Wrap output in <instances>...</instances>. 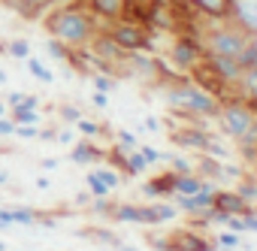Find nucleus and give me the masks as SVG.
<instances>
[{
	"label": "nucleus",
	"mask_w": 257,
	"mask_h": 251,
	"mask_svg": "<svg viewBox=\"0 0 257 251\" xmlns=\"http://www.w3.org/2000/svg\"><path fill=\"white\" fill-rule=\"evenodd\" d=\"M43 28L52 40H61L70 49H85L91 46V40L106 28L103 22H97L82 4H67V7H55L46 19Z\"/></svg>",
	"instance_id": "nucleus-1"
},
{
	"label": "nucleus",
	"mask_w": 257,
	"mask_h": 251,
	"mask_svg": "<svg viewBox=\"0 0 257 251\" xmlns=\"http://www.w3.org/2000/svg\"><path fill=\"white\" fill-rule=\"evenodd\" d=\"M164 103L170 106V112L176 118H182V124H200L206 128V118H218L221 112V103L206 94L203 88H197L188 76L173 82V85H164Z\"/></svg>",
	"instance_id": "nucleus-2"
},
{
	"label": "nucleus",
	"mask_w": 257,
	"mask_h": 251,
	"mask_svg": "<svg viewBox=\"0 0 257 251\" xmlns=\"http://www.w3.org/2000/svg\"><path fill=\"white\" fill-rule=\"evenodd\" d=\"M109 34V40L124 52V55H134V52H155V31L152 28H143V25H134V22H112L103 28Z\"/></svg>",
	"instance_id": "nucleus-3"
},
{
	"label": "nucleus",
	"mask_w": 257,
	"mask_h": 251,
	"mask_svg": "<svg viewBox=\"0 0 257 251\" xmlns=\"http://www.w3.org/2000/svg\"><path fill=\"white\" fill-rule=\"evenodd\" d=\"M218 124H221V131L230 137V140H242L254 124H257V115L251 112V106L245 100H227L221 103V112H218Z\"/></svg>",
	"instance_id": "nucleus-4"
},
{
	"label": "nucleus",
	"mask_w": 257,
	"mask_h": 251,
	"mask_svg": "<svg viewBox=\"0 0 257 251\" xmlns=\"http://www.w3.org/2000/svg\"><path fill=\"white\" fill-rule=\"evenodd\" d=\"M203 58H206V46H203L200 34H176V40L170 46V61L176 70H182V76H188Z\"/></svg>",
	"instance_id": "nucleus-5"
},
{
	"label": "nucleus",
	"mask_w": 257,
	"mask_h": 251,
	"mask_svg": "<svg viewBox=\"0 0 257 251\" xmlns=\"http://www.w3.org/2000/svg\"><path fill=\"white\" fill-rule=\"evenodd\" d=\"M112 221L115 224H134V227H161L152 203H146V206L143 203H118Z\"/></svg>",
	"instance_id": "nucleus-6"
},
{
	"label": "nucleus",
	"mask_w": 257,
	"mask_h": 251,
	"mask_svg": "<svg viewBox=\"0 0 257 251\" xmlns=\"http://www.w3.org/2000/svg\"><path fill=\"white\" fill-rule=\"evenodd\" d=\"M212 134L209 128H200V124H182V128H170V143H176L179 149H191V152H206Z\"/></svg>",
	"instance_id": "nucleus-7"
},
{
	"label": "nucleus",
	"mask_w": 257,
	"mask_h": 251,
	"mask_svg": "<svg viewBox=\"0 0 257 251\" xmlns=\"http://www.w3.org/2000/svg\"><path fill=\"white\" fill-rule=\"evenodd\" d=\"M227 22H233L242 34H257V0H230Z\"/></svg>",
	"instance_id": "nucleus-8"
},
{
	"label": "nucleus",
	"mask_w": 257,
	"mask_h": 251,
	"mask_svg": "<svg viewBox=\"0 0 257 251\" xmlns=\"http://www.w3.org/2000/svg\"><path fill=\"white\" fill-rule=\"evenodd\" d=\"M215 191H218V185L209 182L200 194H191V197H173L170 203H173L179 212H185V215H206V212L215 209Z\"/></svg>",
	"instance_id": "nucleus-9"
},
{
	"label": "nucleus",
	"mask_w": 257,
	"mask_h": 251,
	"mask_svg": "<svg viewBox=\"0 0 257 251\" xmlns=\"http://www.w3.org/2000/svg\"><path fill=\"white\" fill-rule=\"evenodd\" d=\"M173 251H215V242L209 233H197L191 227H179L170 233Z\"/></svg>",
	"instance_id": "nucleus-10"
},
{
	"label": "nucleus",
	"mask_w": 257,
	"mask_h": 251,
	"mask_svg": "<svg viewBox=\"0 0 257 251\" xmlns=\"http://www.w3.org/2000/svg\"><path fill=\"white\" fill-rule=\"evenodd\" d=\"M215 209L224 212V215H236V218H248V215H257V206L245 203L236 191L230 188H218L215 191Z\"/></svg>",
	"instance_id": "nucleus-11"
},
{
	"label": "nucleus",
	"mask_w": 257,
	"mask_h": 251,
	"mask_svg": "<svg viewBox=\"0 0 257 251\" xmlns=\"http://www.w3.org/2000/svg\"><path fill=\"white\" fill-rule=\"evenodd\" d=\"M79 4L103 25H112V22H121L124 19V7L127 0H79Z\"/></svg>",
	"instance_id": "nucleus-12"
},
{
	"label": "nucleus",
	"mask_w": 257,
	"mask_h": 251,
	"mask_svg": "<svg viewBox=\"0 0 257 251\" xmlns=\"http://www.w3.org/2000/svg\"><path fill=\"white\" fill-rule=\"evenodd\" d=\"M70 161L76 167H94V164H103L106 161V149H100L94 140H76L70 146Z\"/></svg>",
	"instance_id": "nucleus-13"
},
{
	"label": "nucleus",
	"mask_w": 257,
	"mask_h": 251,
	"mask_svg": "<svg viewBox=\"0 0 257 251\" xmlns=\"http://www.w3.org/2000/svg\"><path fill=\"white\" fill-rule=\"evenodd\" d=\"M173 182H176V173H170V170H164V173H158V176H152L149 182H143V197L149 200V203H155V200H173Z\"/></svg>",
	"instance_id": "nucleus-14"
},
{
	"label": "nucleus",
	"mask_w": 257,
	"mask_h": 251,
	"mask_svg": "<svg viewBox=\"0 0 257 251\" xmlns=\"http://www.w3.org/2000/svg\"><path fill=\"white\" fill-rule=\"evenodd\" d=\"M206 61L212 64V70L227 82V85H233L236 88V82H239V76H242V67L236 64V58H224V55H206Z\"/></svg>",
	"instance_id": "nucleus-15"
},
{
	"label": "nucleus",
	"mask_w": 257,
	"mask_h": 251,
	"mask_svg": "<svg viewBox=\"0 0 257 251\" xmlns=\"http://www.w3.org/2000/svg\"><path fill=\"white\" fill-rule=\"evenodd\" d=\"M58 4V0H7V4L4 7H10V10H16L22 19H40L49 7H55Z\"/></svg>",
	"instance_id": "nucleus-16"
},
{
	"label": "nucleus",
	"mask_w": 257,
	"mask_h": 251,
	"mask_svg": "<svg viewBox=\"0 0 257 251\" xmlns=\"http://www.w3.org/2000/svg\"><path fill=\"white\" fill-rule=\"evenodd\" d=\"M188 4L209 22H224L227 19V4L230 0H188Z\"/></svg>",
	"instance_id": "nucleus-17"
},
{
	"label": "nucleus",
	"mask_w": 257,
	"mask_h": 251,
	"mask_svg": "<svg viewBox=\"0 0 257 251\" xmlns=\"http://www.w3.org/2000/svg\"><path fill=\"white\" fill-rule=\"evenodd\" d=\"M209 182L206 179H200L197 173H188V176H176V182H173V197H191V194H200L203 188H206Z\"/></svg>",
	"instance_id": "nucleus-18"
},
{
	"label": "nucleus",
	"mask_w": 257,
	"mask_h": 251,
	"mask_svg": "<svg viewBox=\"0 0 257 251\" xmlns=\"http://www.w3.org/2000/svg\"><path fill=\"white\" fill-rule=\"evenodd\" d=\"M149 173V161L134 149V152H127V161H124V170H121V176L124 179H140V176H146Z\"/></svg>",
	"instance_id": "nucleus-19"
},
{
	"label": "nucleus",
	"mask_w": 257,
	"mask_h": 251,
	"mask_svg": "<svg viewBox=\"0 0 257 251\" xmlns=\"http://www.w3.org/2000/svg\"><path fill=\"white\" fill-rule=\"evenodd\" d=\"M212 242H215V251H236V248H242L245 245V236H239V233H233V230H218L215 236H212Z\"/></svg>",
	"instance_id": "nucleus-20"
},
{
	"label": "nucleus",
	"mask_w": 257,
	"mask_h": 251,
	"mask_svg": "<svg viewBox=\"0 0 257 251\" xmlns=\"http://www.w3.org/2000/svg\"><path fill=\"white\" fill-rule=\"evenodd\" d=\"M10 118L16 121V124H43V115H40V109H28V106H16V109H10Z\"/></svg>",
	"instance_id": "nucleus-21"
},
{
	"label": "nucleus",
	"mask_w": 257,
	"mask_h": 251,
	"mask_svg": "<svg viewBox=\"0 0 257 251\" xmlns=\"http://www.w3.org/2000/svg\"><path fill=\"white\" fill-rule=\"evenodd\" d=\"M115 206H118V203H115L112 197H94V200H91V206H88V212H91V215H97V218H109V221H112Z\"/></svg>",
	"instance_id": "nucleus-22"
},
{
	"label": "nucleus",
	"mask_w": 257,
	"mask_h": 251,
	"mask_svg": "<svg viewBox=\"0 0 257 251\" xmlns=\"http://www.w3.org/2000/svg\"><path fill=\"white\" fill-rule=\"evenodd\" d=\"M10 212H13V221H16V227H37V209H31V206H10Z\"/></svg>",
	"instance_id": "nucleus-23"
},
{
	"label": "nucleus",
	"mask_w": 257,
	"mask_h": 251,
	"mask_svg": "<svg viewBox=\"0 0 257 251\" xmlns=\"http://www.w3.org/2000/svg\"><path fill=\"white\" fill-rule=\"evenodd\" d=\"M79 236H91V242H100V245H109V248H115L121 239L112 233V230H106V227H88V230H82Z\"/></svg>",
	"instance_id": "nucleus-24"
},
{
	"label": "nucleus",
	"mask_w": 257,
	"mask_h": 251,
	"mask_svg": "<svg viewBox=\"0 0 257 251\" xmlns=\"http://www.w3.org/2000/svg\"><path fill=\"white\" fill-rule=\"evenodd\" d=\"M25 64H28V73H31L34 79H40V82H46V85H52V82H55V73H52V70H49L40 58H34V55H31Z\"/></svg>",
	"instance_id": "nucleus-25"
},
{
	"label": "nucleus",
	"mask_w": 257,
	"mask_h": 251,
	"mask_svg": "<svg viewBox=\"0 0 257 251\" xmlns=\"http://www.w3.org/2000/svg\"><path fill=\"white\" fill-rule=\"evenodd\" d=\"M245 203H251V206H257V182L254 179H248V176H242L239 182H236V188H233Z\"/></svg>",
	"instance_id": "nucleus-26"
},
{
	"label": "nucleus",
	"mask_w": 257,
	"mask_h": 251,
	"mask_svg": "<svg viewBox=\"0 0 257 251\" xmlns=\"http://www.w3.org/2000/svg\"><path fill=\"white\" fill-rule=\"evenodd\" d=\"M76 134H82L85 140H94V137H103L106 134V128L100 121H91V118H79L76 121Z\"/></svg>",
	"instance_id": "nucleus-27"
},
{
	"label": "nucleus",
	"mask_w": 257,
	"mask_h": 251,
	"mask_svg": "<svg viewBox=\"0 0 257 251\" xmlns=\"http://www.w3.org/2000/svg\"><path fill=\"white\" fill-rule=\"evenodd\" d=\"M46 52H49L55 61H61V64H70V58H73V49H70V46H64L61 40H52V37L46 40Z\"/></svg>",
	"instance_id": "nucleus-28"
},
{
	"label": "nucleus",
	"mask_w": 257,
	"mask_h": 251,
	"mask_svg": "<svg viewBox=\"0 0 257 251\" xmlns=\"http://www.w3.org/2000/svg\"><path fill=\"white\" fill-rule=\"evenodd\" d=\"M91 85H94V91H100V94H112V91L118 88V79H115V76H106V73H94V76H91Z\"/></svg>",
	"instance_id": "nucleus-29"
},
{
	"label": "nucleus",
	"mask_w": 257,
	"mask_h": 251,
	"mask_svg": "<svg viewBox=\"0 0 257 251\" xmlns=\"http://www.w3.org/2000/svg\"><path fill=\"white\" fill-rule=\"evenodd\" d=\"M137 152L149 161V167H155V164H167V161H170V155H167V152H161V149H155V146H143V143H140V146H137Z\"/></svg>",
	"instance_id": "nucleus-30"
},
{
	"label": "nucleus",
	"mask_w": 257,
	"mask_h": 251,
	"mask_svg": "<svg viewBox=\"0 0 257 251\" xmlns=\"http://www.w3.org/2000/svg\"><path fill=\"white\" fill-rule=\"evenodd\" d=\"M94 173H97V179H100L103 185H109L112 191H115V188H118V185L124 182V176H121L118 170H112V167H106V164H103V167H97Z\"/></svg>",
	"instance_id": "nucleus-31"
},
{
	"label": "nucleus",
	"mask_w": 257,
	"mask_h": 251,
	"mask_svg": "<svg viewBox=\"0 0 257 251\" xmlns=\"http://www.w3.org/2000/svg\"><path fill=\"white\" fill-rule=\"evenodd\" d=\"M7 55L16 58V61H28L31 58V43L28 40H13V43H7Z\"/></svg>",
	"instance_id": "nucleus-32"
},
{
	"label": "nucleus",
	"mask_w": 257,
	"mask_h": 251,
	"mask_svg": "<svg viewBox=\"0 0 257 251\" xmlns=\"http://www.w3.org/2000/svg\"><path fill=\"white\" fill-rule=\"evenodd\" d=\"M85 182H88V191H91V197H109V194H112V188H109V185H103V182L97 179V173H94V170H88Z\"/></svg>",
	"instance_id": "nucleus-33"
},
{
	"label": "nucleus",
	"mask_w": 257,
	"mask_h": 251,
	"mask_svg": "<svg viewBox=\"0 0 257 251\" xmlns=\"http://www.w3.org/2000/svg\"><path fill=\"white\" fill-rule=\"evenodd\" d=\"M146 245H149L152 251H173L170 233H149V236H146Z\"/></svg>",
	"instance_id": "nucleus-34"
},
{
	"label": "nucleus",
	"mask_w": 257,
	"mask_h": 251,
	"mask_svg": "<svg viewBox=\"0 0 257 251\" xmlns=\"http://www.w3.org/2000/svg\"><path fill=\"white\" fill-rule=\"evenodd\" d=\"M58 115H61V121H64V124H70V128H76V121H79V118H85V115H82V109H79V106H73V103L58 106Z\"/></svg>",
	"instance_id": "nucleus-35"
},
{
	"label": "nucleus",
	"mask_w": 257,
	"mask_h": 251,
	"mask_svg": "<svg viewBox=\"0 0 257 251\" xmlns=\"http://www.w3.org/2000/svg\"><path fill=\"white\" fill-rule=\"evenodd\" d=\"M170 173H176V176H188V173H194V164L188 161V158H182V155H170Z\"/></svg>",
	"instance_id": "nucleus-36"
},
{
	"label": "nucleus",
	"mask_w": 257,
	"mask_h": 251,
	"mask_svg": "<svg viewBox=\"0 0 257 251\" xmlns=\"http://www.w3.org/2000/svg\"><path fill=\"white\" fill-rule=\"evenodd\" d=\"M115 146H121V149H127V152H134L137 146H140V140H137V134H131V131H118L115 134Z\"/></svg>",
	"instance_id": "nucleus-37"
},
{
	"label": "nucleus",
	"mask_w": 257,
	"mask_h": 251,
	"mask_svg": "<svg viewBox=\"0 0 257 251\" xmlns=\"http://www.w3.org/2000/svg\"><path fill=\"white\" fill-rule=\"evenodd\" d=\"M203 155H209V158H215V161H227V158H230L227 146H221V143H218L215 137L209 140V146H206V152H203Z\"/></svg>",
	"instance_id": "nucleus-38"
},
{
	"label": "nucleus",
	"mask_w": 257,
	"mask_h": 251,
	"mask_svg": "<svg viewBox=\"0 0 257 251\" xmlns=\"http://www.w3.org/2000/svg\"><path fill=\"white\" fill-rule=\"evenodd\" d=\"M16 137L19 140H40V128L37 124H16Z\"/></svg>",
	"instance_id": "nucleus-39"
},
{
	"label": "nucleus",
	"mask_w": 257,
	"mask_h": 251,
	"mask_svg": "<svg viewBox=\"0 0 257 251\" xmlns=\"http://www.w3.org/2000/svg\"><path fill=\"white\" fill-rule=\"evenodd\" d=\"M7 137H16V121L10 115L0 118V140H7Z\"/></svg>",
	"instance_id": "nucleus-40"
},
{
	"label": "nucleus",
	"mask_w": 257,
	"mask_h": 251,
	"mask_svg": "<svg viewBox=\"0 0 257 251\" xmlns=\"http://www.w3.org/2000/svg\"><path fill=\"white\" fill-rule=\"evenodd\" d=\"M55 143H61V146H73V143H76V131H73V128H61L58 137H55Z\"/></svg>",
	"instance_id": "nucleus-41"
},
{
	"label": "nucleus",
	"mask_w": 257,
	"mask_h": 251,
	"mask_svg": "<svg viewBox=\"0 0 257 251\" xmlns=\"http://www.w3.org/2000/svg\"><path fill=\"white\" fill-rule=\"evenodd\" d=\"M4 103H7L10 109H16V106H22V103H25V91H10V94L4 97Z\"/></svg>",
	"instance_id": "nucleus-42"
},
{
	"label": "nucleus",
	"mask_w": 257,
	"mask_h": 251,
	"mask_svg": "<svg viewBox=\"0 0 257 251\" xmlns=\"http://www.w3.org/2000/svg\"><path fill=\"white\" fill-rule=\"evenodd\" d=\"M245 233H257V215L242 218V236H245Z\"/></svg>",
	"instance_id": "nucleus-43"
},
{
	"label": "nucleus",
	"mask_w": 257,
	"mask_h": 251,
	"mask_svg": "<svg viewBox=\"0 0 257 251\" xmlns=\"http://www.w3.org/2000/svg\"><path fill=\"white\" fill-rule=\"evenodd\" d=\"M91 103H94L97 109H106V106H109V94H100V91H94V94H91Z\"/></svg>",
	"instance_id": "nucleus-44"
},
{
	"label": "nucleus",
	"mask_w": 257,
	"mask_h": 251,
	"mask_svg": "<svg viewBox=\"0 0 257 251\" xmlns=\"http://www.w3.org/2000/svg\"><path fill=\"white\" fill-rule=\"evenodd\" d=\"M91 200H94V197H91V191H79V194L73 197V203H76V206H85V209L91 206Z\"/></svg>",
	"instance_id": "nucleus-45"
},
{
	"label": "nucleus",
	"mask_w": 257,
	"mask_h": 251,
	"mask_svg": "<svg viewBox=\"0 0 257 251\" xmlns=\"http://www.w3.org/2000/svg\"><path fill=\"white\" fill-rule=\"evenodd\" d=\"M143 128H146V131H152V134H161V128H164V124H161L158 118H152V115H149V118L143 121Z\"/></svg>",
	"instance_id": "nucleus-46"
},
{
	"label": "nucleus",
	"mask_w": 257,
	"mask_h": 251,
	"mask_svg": "<svg viewBox=\"0 0 257 251\" xmlns=\"http://www.w3.org/2000/svg\"><path fill=\"white\" fill-rule=\"evenodd\" d=\"M55 137H58L55 128H40V140H43V143H55Z\"/></svg>",
	"instance_id": "nucleus-47"
},
{
	"label": "nucleus",
	"mask_w": 257,
	"mask_h": 251,
	"mask_svg": "<svg viewBox=\"0 0 257 251\" xmlns=\"http://www.w3.org/2000/svg\"><path fill=\"white\" fill-rule=\"evenodd\" d=\"M40 167H43L46 173H52V170H58V167H61V161H58V158H43V161H40Z\"/></svg>",
	"instance_id": "nucleus-48"
},
{
	"label": "nucleus",
	"mask_w": 257,
	"mask_h": 251,
	"mask_svg": "<svg viewBox=\"0 0 257 251\" xmlns=\"http://www.w3.org/2000/svg\"><path fill=\"white\" fill-rule=\"evenodd\" d=\"M22 106H28V109H40V97L37 94H25V103Z\"/></svg>",
	"instance_id": "nucleus-49"
},
{
	"label": "nucleus",
	"mask_w": 257,
	"mask_h": 251,
	"mask_svg": "<svg viewBox=\"0 0 257 251\" xmlns=\"http://www.w3.org/2000/svg\"><path fill=\"white\" fill-rule=\"evenodd\" d=\"M115 251H140V248H137V245H131V242H124V239H121V242L115 245Z\"/></svg>",
	"instance_id": "nucleus-50"
},
{
	"label": "nucleus",
	"mask_w": 257,
	"mask_h": 251,
	"mask_svg": "<svg viewBox=\"0 0 257 251\" xmlns=\"http://www.w3.org/2000/svg\"><path fill=\"white\" fill-rule=\"evenodd\" d=\"M248 49H251V55H254V61H257V34L248 37Z\"/></svg>",
	"instance_id": "nucleus-51"
},
{
	"label": "nucleus",
	"mask_w": 257,
	"mask_h": 251,
	"mask_svg": "<svg viewBox=\"0 0 257 251\" xmlns=\"http://www.w3.org/2000/svg\"><path fill=\"white\" fill-rule=\"evenodd\" d=\"M37 188H40V191H46V188H49V179H46V176H40V179H37Z\"/></svg>",
	"instance_id": "nucleus-52"
},
{
	"label": "nucleus",
	"mask_w": 257,
	"mask_h": 251,
	"mask_svg": "<svg viewBox=\"0 0 257 251\" xmlns=\"http://www.w3.org/2000/svg\"><path fill=\"white\" fill-rule=\"evenodd\" d=\"M7 115H10V106H7L4 100H0V118H7Z\"/></svg>",
	"instance_id": "nucleus-53"
},
{
	"label": "nucleus",
	"mask_w": 257,
	"mask_h": 251,
	"mask_svg": "<svg viewBox=\"0 0 257 251\" xmlns=\"http://www.w3.org/2000/svg\"><path fill=\"white\" fill-rule=\"evenodd\" d=\"M10 82V76H7V70H0V85H7Z\"/></svg>",
	"instance_id": "nucleus-54"
},
{
	"label": "nucleus",
	"mask_w": 257,
	"mask_h": 251,
	"mask_svg": "<svg viewBox=\"0 0 257 251\" xmlns=\"http://www.w3.org/2000/svg\"><path fill=\"white\" fill-rule=\"evenodd\" d=\"M7 182H10V176H7V173H0V188H4Z\"/></svg>",
	"instance_id": "nucleus-55"
},
{
	"label": "nucleus",
	"mask_w": 257,
	"mask_h": 251,
	"mask_svg": "<svg viewBox=\"0 0 257 251\" xmlns=\"http://www.w3.org/2000/svg\"><path fill=\"white\" fill-rule=\"evenodd\" d=\"M0 251H7V242H4V239H0Z\"/></svg>",
	"instance_id": "nucleus-56"
},
{
	"label": "nucleus",
	"mask_w": 257,
	"mask_h": 251,
	"mask_svg": "<svg viewBox=\"0 0 257 251\" xmlns=\"http://www.w3.org/2000/svg\"><path fill=\"white\" fill-rule=\"evenodd\" d=\"M0 52H4V55H7V43H0Z\"/></svg>",
	"instance_id": "nucleus-57"
},
{
	"label": "nucleus",
	"mask_w": 257,
	"mask_h": 251,
	"mask_svg": "<svg viewBox=\"0 0 257 251\" xmlns=\"http://www.w3.org/2000/svg\"><path fill=\"white\" fill-rule=\"evenodd\" d=\"M0 152H7V146H4V143H0Z\"/></svg>",
	"instance_id": "nucleus-58"
}]
</instances>
